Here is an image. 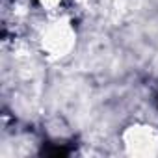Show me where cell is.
Listing matches in <instances>:
<instances>
[{
    "instance_id": "1",
    "label": "cell",
    "mask_w": 158,
    "mask_h": 158,
    "mask_svg": "<svg viewBox=\"0 0 158 158\" xmlns=\"http://www.w3.org/2000/svg\"><path fill=\"white\" fill-rule=\"evenodd\" d=\"M76 28L69 13L61 11L56 15H45L43 24L37 30V50L48 61L65 60L76 47Z\"/></svg>"
},
{
    "instance_id": "2",
    "label": "cell",
    "mask_w": 158,
    "mask_h": 158,
    "mask_svg": "<svg viewBox=\"0 0 158 158\" xmlns=\"http://www.w3.org/2000/svg\"><path fill=\"white\" fill-rule=\"evenodd\" d=\"M125 154L134 158H158V127L143 121L130 123L121 132Z\"/></svg>"
},
{
    "instance_id": "3",
    "label": "cell",
    "mask_w": 158,
    "mask_h": 158,
    "mask_svg": "<svg viewBox=\"0 0 158 158\" xmlns=\"http://www.w3.org/2000/svg\"><path fill=\"white\" fill-rule=\"evenodd\" d=\"M37 6L45 11V15H56L63 11V0H37Z\"/></svg>"
},
{
    "instance_id": "4",
    "label": "cell",
    "mask_w": 158,
    "mask_h": 158,
    "mask_svg": "<svg viewBox=\"0 0 158 158\" xmlns=\"http://www.w3.org/2000/svg\"><path fill=\"white\" fill-rule=\"evenodd\" d=\"M76 4H78V6H88L89 0H76Z\"/></svg>"
}]
</instances>
